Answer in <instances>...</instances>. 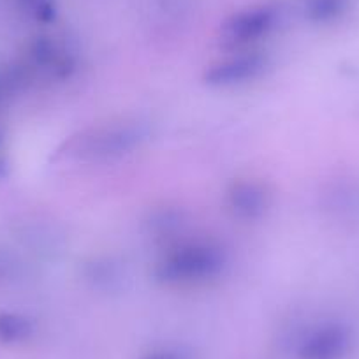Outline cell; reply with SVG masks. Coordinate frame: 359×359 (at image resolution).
Returning a JSON list of instances; mask_svg holds the SVG:
<instances>
[{
	"label": "cell",
	"mask_w": 359,
	"mask_h": 359,
	"mask_svg": "<svg viewBox=\"0 0 359 359\" xmlns=\"http://www.w3.org/2000/svg\"><path fill=\"white\" fill-rule=\"evenodd\" d=\"M226 262V252L213 241H185L162 255L155 277L169 285L205 284L222 273Z\"/></svg>",
	"instance_id": "1"
},
{
	"label": "cell",
	"mask_w": 359,
	"mask_h": 359,
	"mask_svg": "<svg viewBox=\"0 0 359 359\" xmlns=\"http://www.w3.org/2000/svg\"><path fill=\"white\" fill-rule=\"evenodd\" d=\"M143 130L136 126H115L97 129L76 141L74 151L92 157H113L133 150L143 140Z\"/></svg>",
	"instance_id": "2"
},
{
	"label": "cell",
	"mask_w": 359,
	"mask_h": 359,
	"mask_svg": "<svg viewBox=\"0 0 359 359\" xmlns=\"http://www.w3.org/2000/svg\"><path fill=\"white\" fill-rule=\"evenodd\" d=\"M266 69V58L257 53H245L213 64L205 72V79L212 86H234L259 78Z\"/></svg>",
	"instance_id": "3"
},
{
	"label": "cell",
	"mask_w": 359,
	"mask_h": 359,
	"mask_svg": "<svg viewBox=\"0 0 359 359\" xmlns=\"http://www.w3.org/2000/svg\"><path fill=\"white\" fill-rule=\"evenodd\" d=\"M227 206L231 212L243 220H255L264 215L269 206V194L257 182L240 180L227 189Z\"/></svg>",
	"instance_id": "4"
},
{
	"label": "cell",
	"mask_w": 359,
	"mask_h": 359,
	"mask_svg": "<svg viewBox=\"0 0 359 359\" xmlns=\"http://www.w3.org/2000/svg\"><path fill=\"white\" fill-rule=\"evenodd\" d=\"M275 13L269 8H254L238 13L224 27V36L233 44H247L261 39L273 27Z\"/></svg>",
	"instance_id": "5"
},
{
	"label": "cell",
	"mask_w": 359,
	"mask_h": 359,
	"mask_svg": "<svg viewBox=\"0 0 359 359\" xmlns=\"http://www.w3.org/2000/svg\"><path fill=\"white\" fill-rule=\"evenodd\" d=\"M30 333L29 319L16 313H2L0 316V340L15 341L22 340Z\"/></svg>",
	"instance_id": "6"
},
{
	"label": "cell",
	"mask_w": 359,
	"mask_h": 359,
	"mask_svg": "<svg viewBox=\"0 0 359 359\" xmlns=\"http://www.w3.org/2000/svg\"><path fill=\"white\" fill-rule=\"evenodd\" d=\"M338 9V0H313L310 6V11L317 18H324V16L331 15Z\"/></svg>",
	"instance_id": "7"
}]
</instances>
